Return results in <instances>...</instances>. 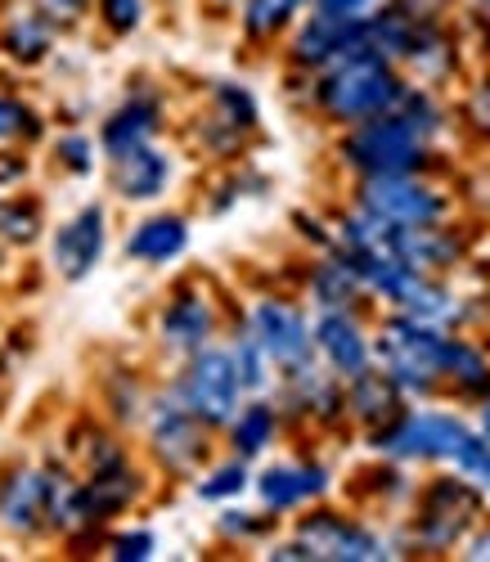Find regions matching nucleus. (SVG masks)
I'll list each match as a JSON object with an SVG mask.
<instances>
[{
  "mask_svg": "<svg viewBox=\"0 0 490 562\" xmlns=\"http://www.w3.org/2000/svg\"><path fill=\"white\" fill-rule=\"evenodd\" d=\"M356 207L378 216L382 225H441L450 221V194L432 184L427 176H360L356 180Z\"/></svg>",
  "mask_w": 490,
  "mask_h": 562,
  "instance_id": "nucleus-8",
  "label": "nucleus"
},
{
  "mask_svg": "<svg viewBox=\"0 0 490 562\" xmlns=\"http://www.w3.org/2000/svg\"><path fill=\"white\" fill-rule=\"evenodd\" d=\"M446 396L455 401H486L490 396V347L464 334H450L446 351Z\"/></svg>",
  "mask_w": 490,
  "mask_h": 562,
  "instance_id": "nucleus-26",
  "label": "nucleus"
},
{
  "mask_svg": "<svg viewBox=\"0 0 490 562\" xmlns=\"http://www.w3.org/2000/svg\"><path fill=\"white\" fill-rule=\"evenodd\" d=\"M450 468H455V473H464L468 482H477L486 495H490V441L472 428L468 432V441L459 446V454L450 459Z\"/></svg>",
  "mask_w": 490,
  "mask_h": 562,
  "instance_id": "nucleus-36",
  "label": "nucleus"
},
{
  "mask_svg": "<svg viewBox=\"0 0 490 562\" xmlns=\"http://www.w3.org/2000/svg\"><path fill=\"white\" fill-rule=\"evenodd\" d=\"M337 158L356 180L360 176H427L436 167L432 139H423L401 113H382L347 126L337 139Z\"/></svg>",
  "mask_w": 490,
  "mask_h": 562,
  "instance_id": "nucleus-3",
  "label": "nucleus"
},
{
  "mask_svg": "<svg viewBox=\"0 0 490 562\" xmlns=\"http://www.w3.org/2000/svg\"><path fill=\"white\" fill-rule=\"evenodd\" d=\"M279 428H283V409L266 396H248L238 405V414L225 424V437H230V450L238 459H261L279 441Z\"/></svg>",
  "mask_w": 490,
  "mask_h": 562,
  "instance_id": "nucleus-25",
  "label": "nucleus"
},
{
  "mask_svg": "<svg viewBox=\"0 0 490 562\" xmlns=\"http://www.w3.org/2000/svg\"><path fill=\"white\" fill-rule=\"evenodd\" d=\"M405 409H410V396L391 383V373H382L378 364L347 383V418L356 428H365V437L382 432L387 424H397Z\"/></svg>",
  "mask_w": 490,
  "mask_h": 562,
  "instance_id": "nucleus-21",
  "label": "nucleus"
},
{
  "mask_svg": "<svg viewBox=\"0 0 490 562\" xmlns=\"http://www.w3.org/2000/svg\"><path fill=\"white\" fill-rule=\"evenodd\" d=\"M212 113L225 122V126H234V131H257V122H261V109H257V95L248 86H238V81H216V90H212Z\"/></svg>",
  "mask_w": 490,
  "mask_h": 562,
  "instance_id": "nucleus-32",
  "label": "nucleus"
},
{
  "mask_svg": "<svg viewBox=\"0 0 490 562\" xmlns=\"http://www.w3.org/2000/svg\"><path fill=\"white\" fill-rule=\"evenodd\" d=\"M369 297L360 270L347 261V252L324 248V257H315L307 266V302L315 311H360Z\"/></svg>",
  "mask_w": 490,
  "mask_h": 562,
  "instance_id": "nucleus-19",
  "label": "nucleus"
},
{
  "mask_svg": "<svg viewBox=\"0 0 490 562\" xmlns=\"http://www.w3.org/2000/svg\"><path fill=\"white\" fill-rule=\"evenodd\" d=\"M158 553V536L149 527H126L118 536H109V558L113 562H149Z\"/></svg>",
  "mask_w": 490,
  "mask_h": 562,
  "instance_id": "nucleus-37",
  "label": "nucleus"
},
{
  "mask_svg": "<svg viewBox=\"0 0 490 562\" xmlns=\"http://www.w3.org/2000/svg\"><path fill=\"white\" fill-rule=\"evenodd\" d=\"M401 5L410 14H419V19H427V23H441V14L450 10V0H401Z\"/></svg>",
  "mask_w": 490,
  "mask_h": 562,
  "instance_id": "nucleus-42",
  "label": "nucleus"
},
{
  "mask_svg": "<svg viewBox=\"0 0 490 562\" xmlns=\"http://www.w3.org/2000/svg\"><path fill=\"white\" fill-rule=\"evenodd\" d=\"M472 19L481 23V32L490 36V0H472Z\"/></svg>",
  "mask_w": 490,
  "mask_h": 562,
  "instance_id": "nucleus-44",
  "label": "nucleus"
},
{
  "mask_svg": "<svg viewBox=\"0 0 490 562\" xmlns=\"http://www.w3.org/2000/svg\"><path fill=\"white\" fill-rule=\"evenodd\" d=\"M464 558H472V562H490V527H481V531H472V536L464 540Z\"/></svg>",
  "mask_w": 490,
  "mask_h": 562,
  "instance_id": "nucleus-43",
  "label": "nucleus"
},
{
  "mask_svg": "<svg viewBox=\"0 0 490 562\" xmlns=\"http://www.w3.org/2000/svg\"><path fill=\"white\" fill-rule=\"evenodd\" d=\"M486 508V491L464 473H446L419 491L414 518H410V549L419 553H450L459 549Z\"/></svg>",
  "mask_w": 490,
  "mask_h": 562,
  "instance_id": "nucleus-4",
  "label": "nucleus"
},
{
  "mask_svg": "<svg viewBox=\"0 0 490 562\" xmlns=\"http://www.w3.org/2000/svg\"><path fill=\"white\" fill-rule=\"evenodd\" d=\"M32 5L51 19L59 32H73L86 23V14H94V0H32Z\"/></svg>",
  "mask_w": 490,
  "mask_h": 562,
  "instance_id": "nucleus-39",
  "label": "nucleus"
},
{
  "mask_svg": "<svg viewBox=\"0 0 490 562\" xmlns=\"http://www.w3.org/2000/svg\"><path fill=\"white\" fill-rule=\"evenodd\" d=\"M459 117H464V126H468L477 139H486V145H490V77L477 81V86H468Z\"/></svg>",
  "mask_w": 490,
  "mask_h": 562,
  "instance_id": "nucleus-38",
  "label": "nucleus"
},
{
  "mask_svg": "<svg viewBox=\"0 0 490 562\" xmlns=\"http://www.w3.org/2000/svg\"><path fill=\"white\" fill-rule=\"evenodd\" d=\"M468 432L472 424L455 409H405L397 424L374 432L369 446L397 463H450Z\"/></svg>",
  "mask_w": 490,
  "mask_h": 562,
  "instance_id": "nucleus-6",
  "label": "nucleus"
},
{
  "mask_svg": "<svg viewBox=\"0 0 490 562\" xmlns=\"http://www.w3.org/2000/svg\"><path fill=\"white\" fill-rule=\"evenodd\" d=\"M248 486H253V459L230 454V459L203 468L199 482H193V495H199L203 504H230V499H238Z\"/></svg>",
  "mask_w": 490,
  "mask_h": 562,
  "instance_id": "nucleus-30",
  "label": "nucleus"
},
{
  "mask_svg": "<svg viewBox=\"0 0 490 562\" xmlns=\"http://www.w3.org/2000/svg\"><path fill=\"white\" fill-rule=\"evenodd\" d=\"M81 491H86V508H90V522L104 527L122 513H131V504L144 495V482L135 473V463H118L104 468V473H81Z\"/></svg>",
  "mask_w": 490,
  "mask_h": 562,
  "instance_id": "nucleus-24",
  "label": "nucleus"
},
{
  "mask_svg": "<svg viewBox=\"0 0 490 562\" xmlns=\"http://www.w3.org/2000/svg\"><path fill=\"white\" fill-rule=\"evenodd\" d=\"M104 248H109V207L86 203L51 229V270L64 284H81L104 261Z\"/></svg>",
  "mask_w": 490,
  "mask_h": 562,
  "instance_id": "nucleus-12",
  "label": "nucleus"
},
{
  "mask_svg": "<svg viewBox=\"0 0 490 562\" xmlns=\"http://www.w3.org/2000/svg\"><path fill=\"white\" fill-rule=\"evenodd\" d=\"M171 176H176V167L158 145L131 149L126 158L109 162V184L122 203H158L171 190Z\"/></svg>",
  "mask_w": 490,
  "mask_h": 562,
  "instance_id": "nucleus-20",
  "label": "nucleus"
},
{
  "mask_svg": "<svg viewBox=\"0 0 490 562\" xmlns=\"http://www.w3.org/2000/svg\"><path fill=\"white\" fill-rule=\"evenodd\" d=\"M243 329H248L266 347V356H270L279 379L320 360V351H315V319L298 302H288V297H257L248 306V315H243Z\"/></svg>",
  "mask_w": 490,
  "mask_h": 562,
  "instance_id": "nucleus-9",
  "label": "nucleus"
},
{
  "mask_svg": "<svg viewBox=\"0 0 490 562\" xmlns=\"http://www.w3.org/2000/svg\"><path fill=\"white\" fill-rule=\"evenodd\" d=\"M51 536V482L45 463L10 459L0 463V540L36 544Z\"/></svg>",
  "mask_w": 490,
  "mask_h": 562,
  "instance_id": "nucleus-11",
  "label": "nucleus"
},
{
  "mask_svg": "<svg viewBox=\"0 0 490 562\" xmlns=\"http://www.w3.org/2000/svg\"><path fill=\"white\" fill-rule=\"evenodd\" d=\"M5 261H10V248H5V244H0V270H5Z\"/></svg>",
  "mask_w": 490,
  "mask_h": 562,
  "instance_id": "nucleus-46",
  "label": "nucleus"
},
{
  "mask_svg": "<svg viewBox=\"0 0 490 562\" xmlns=\"http://www.w3.org/2000/svg\"><path fill=\"white\" fill-rule=\"evenodd\" d=\"M45 139V113L14 95V90H0V149H36Z\"/></svg>",
  "mask_w": 490,
  "mask_h": 562,
  "instance_id": "nucleus-29",
  "label": "nucleus"
},
{
  "mask_svg": "<svg viewBox=\"0 0 490 562\" xmlns=\"http://www.w3.org/2000/svg\"><path fill=\"white\" fill-rule=\"evenodd\" d=\"M382 0H311V10L333 14V19H369Z\"/></svg>",
  "mask_w": 490,
  "mask_h": 562,
  "instance_id": "nucleus-41",
  "label": "nucleus"
},
{
  "mask_svg": "<svg viewBox=\"0 0 490 562\" xmlns=\"http://www.w3.org/2000/svg\"><path fill=\"white\" fill-rule=\"evenodd\" d=\"M333 486V473L320 463V459H279L270 468L253 477V491L261 499L266 513L283 518V513H298V508H311L315 499H324Z\"/></svg>",
  "mask_w": 490,
  "mask_h": 562,
  "instance_id": "nucleus-13",
  "label": "nucleus"
},
{
  "mask_svg": "<svg viewBox=\"0 0 490 562\" xmlns=\"http://www.w3.org/2000/svg\"><path fill=\"white\" fill-rule=\"evenodd\" d=\"M455 329H436L414 315L391 311L374 329V364L391 373L410 401H427L446 392V351Z\"/></svg>",
  "mask_w": 490,
  "mask_h": 562,
  "instance_id": "nucleus-2",
  "label": "nucleus"
},
{
  "mask_svg": "<svg viewBox=\"0 0 490 562\" xmlns=\"http://www.w3.org/2000/svg\"><path fill=\"white\" fill-rule=\"evenodd\" d=\"M51 154H55V167L64 176L86 180V176H94V167H100V139H90L86 131H64Z\"/></svg>",
  "mask_w": 490,
  "mask_h": 562,
  "instance_id": "nucleus-33",
  "label": "nucleus"
},
{
  "mask_svg": "<svg viewBox=\"0 0 490 562\" xmlns=\"http://www.w3.org/2000/svg\"><path fill=\"white\" fill-rule=\"evenodd\" d=\"M32 162H27V149H0V194L5 190H23Z\"/></svg>",
  "mask_w": 490,
  "mask_h": 562,
  "instance_id": "nucleus-40",
  "label": "nucleus"
},
{
  "mask_svg": "<svg viewBox=\"0 0 490 562\" xmlns=\"http://www.w3.org/2000/svg\"><path fill=\"white\" fill-rule=\"evenodd\" d=\"M0 414H5V387H0Z\"/></svg>",
  "mask_w": 490,
  "mask_h": 562,
  "instance_id": "nucleus-47",
  "label": "nucleus"
},
{
  "mask_svg": "<svg viewBox=\"0 0 490 562\" xmlns=\"http://www.w3.org/2000/svg\"><path fill=\"white\" fill-rule=\"evenodd\" d=\"M144 437H149V454L167 477H199L208 450H212V428L193 414L176 387H163L144 401Z\"/></svg>",
  "mask_w": 490,
  "mask_h": 562,
  "instance_id": "nucleus-5",
  "label": "nucleus"
},
{
  "mask_svg": "<svg viewBox=\"0 0 490 562\" xmlns=\"http://www.w3.org/2000/svg\"><path fill=\"white\" fill-rule=\"evenodd\" d=\"M360 41H365V19H333V14L311 10V14L298 23V32H292V41H288V64L315 77V72L328 68L333 59H342L347 50H356Z\"/></svg>",
  "mask_w": 490,
  "mask_h": 562,
  "instance_id": "nucleus-16",
  "label": "nucleus"
},
{
  "mask_svg": "<svg viewBox=\"0 0 490 562\" xmlns=\"http://www.w3.org/2000/svg\"><path fill=\"white\" fill-rule=\"evenodd\" d=\"M59 41V27L45 19L32 0L27 5H14L5 19H0V59L14 64V68H41L51 59Z\"/></svg>",
  "mask_w": 490,
  "mask_h": 562,
  "instance_id": "nucleus-22",
  "label": "nucleus"
},
{
  "mask_svg": "<svg viewBox=\"0 0 490 562\" xmlns=\"http://www.w3.org/2000/svg\"><path fill=\"white\" fill-rule=\"evenodd\" d=\"M221 536L234 540V544H253V540H266L275 531V513H238V508H225L221 518H216Z\"/></svg>",
  "mask_w": 490,
  "mask_h": 562,
  "instance_id": "nucleus-35",
  "label": "nucleus"
},
{
  "mask_svg": "<svg viewBox=\"0 0 490 562\" xmlns=\"http://www.w3.org/2000/svg\"><path fill=\"white\" fill-rule=\"evenodd\" d=\"M176 396L203 418V424L216 432V428H225L230 418L238 414V405L248 401V392H243V383H238V369H234V351H230V342L221 347V342H208L203 351H193L189 360H185V369L176 373Z\"/></svg>",
  "mask_w": 490,
  "mask_h": 562,
  "instance_id": "nucleus-7",
  "label": "nucleus"
},
{
  "mask_svg": "<svg viewBox=\"0 0 490 562\" xmlns=\"http://www.w3.org/2000/svg\"><path fill=\"white\" fill-rule=\"evenodd\" d=\"M45 203L36 194H23V190H5L0 194V244L10 252H27L45 239Z\"/></svg>",
  "mask_w": 490,
  "mask_h": 562,
  "instance_id": "nucleus-27",
  "label": "nucleus"
},
{
  "mask_svg": "<svg viewBox=\"0 0 490 562\" xmlns=\"http://www.w3.org/2000/svg\"><path fill=\"white\" fill-rule=\"evenodd\" d=\"M405 86H410L405 68L360 41L356 50H347L342 59H333L328 68H320L311 77V104L328 126L347 131V126L391 113L397 100L405 95Z\"/></svg>",
  "mask_w": 490,
  "mask_h": 562,
  "instance_id": "nucleus-1",
  "label": "nucleus"
},
{
  "mask_svg": "<svg viewBox=\"0 0 490 562\" xmlns=\"http://www.w3.org/2000/svg\"><path fill=\"white\" fill-rule=\"evenodd\" d=\"M216 342V302L199 289H176L158 311V347L176 360H189Z\"/></svg>",
  "mask_w": 490,
  "mask_h": 562,
  "instance_id": "nucleus-15",
  "label": "nucleus"
},
{
  "mask_svg": "<svg viewBox=\"0 0 490 562\" xmlns=\"http://www.w3.org/2000/svg\"><path fill=\"white\" fill-rule=\"evenodd\" d=\"M163 135V100L154 90H140V95H126L104 122H100V154L104 162L113 158H126L131 149H144V145H158Z\"/></svg>",
  "mask_w": 490,
  "mask_h": 562,
  "instance_id": "nucleus-18",
  "label": "nucleus"
},
{
  "mask_svg": "<svg viewBox=\"0 0 490 562\" xmlns=\"http://www.w3.org/2000/svg\"><path fill=\"white\" fill-rule=\"evenodd\" d=\"M477 432H481V437L490 441V396L481 401V414H477Z\"/></svg>",
  "mask_w": 490,
  "mask_h": 562,
  "instance_id": "nucleus-45",
  "label": "nucleus"
},
{
  "mask_svg": "<svg viewBox=\"0 0 490 562\" xmlns=\"http://www.w3.org/2000/svg\"><path fill=\"white\" fill-rule=\"evenodd\" d=\"M315 351L342 383L374 369V334L360 311H320L315 315Z\"/></svg>",
  "mask_w": 490,
  "mask_h": 562,
  "instance_id": "nucleus-14",
  "label": "nucleus"
},
{
  "mask_svg": "<svg viewBox=\"0 0 490 562\" xmlns=\"http://www.w3.org/2000/svg\"><path fill=\"white\" fill-rule=\"evenodd\" d=\"M405 72L419 77V86H441V81H450L459 72V50H455V41L450 32L441 27V23H423L419 41H414V50L410 59L401 64Z\"/></svg>",
  "mask_w": 490,
  "mask_h": 562,
  "instance_id": "nucleus-28",
  "label": "nucleus"
},
{
  "mask_svg": "<svg viewBox=\"0 0 490 562\" xmlns=\"http://www.w3.org/2000/svg\"><path fill=\"white\" fill-rule=\"evenodd\" d=\"M189 248V221L176 216V212H154L131 225L126 234V261H140V266H171L176 257H185Z\"/></svg>",
  "mask_w": 490,
  "mask_h": 562,
  "instance_id": "nucleus-23",
  "label": "nucleus"
},
{
  "mask_svg": "<svg viewBox=\"0 0 490 562\" xmlns=\"http://www.w3.org/2000/svg\"><path fill=\"white\" fill-rule=\"evenodd\" d=\"M94 19H100L113 36H131L149 19V0H94Z\"/></svg>",
  "mask_w": 490,
  "mask_h": 562,
  "instance_id": "nucleus-34",
  "label": "nucleus"
},
{
  "mask_svg": "<svg viewBox=\"0 0 490 562\" xmlns=\"http://www.w3.org/2000/svg\"><path fill=\"white\" fill-rule=\"evenodd\" d=\"M292 540H302L311 562H387V558H401L387 536H378L369 522L352 518V513H337V508H311L307 518H298V527H292Z\"/></svg>",
  "mask_w": 490,
  "mask_h": 562,
  "instance_id": "nucleus-10",
  "label": "nucleus"
},
{
  "mask_svg": "<svg viewBox=\"0 0 490 562\" xmlns=\"http://www.w3.org/2000/svg\"><path fill=\"white\" fill-rule=\"evenodd\" d=\"M230 351H234V369H238V383H243V392L248 396H261L270 383H275V364H270V356H266V347L243 329L238 324V334H234V342H230Z\"/></svg>",
  "mask_w": 490,
  "mask_h": 562,
  "instance_id": "nucleus-31",
  "label": "nucleus"
},
{
  "mask_svg": "<svg viewBox=\"0 0 490 562\" xmlns=\"http://www.w3.org/2000/svg\"><path fill=\"white\" fill-rule=\"evenodd\" d=\"M387 252L405 261L410 270L419 274H446L464 261L468 244H464V234L450 225V221H441V225H405L397 229L391 225L387 229Z\"/></svg>",
  "mask_w": 490,
  "mask_h": 562,
  "instance_id": "nucleus-17",
  "label": "nucleus"
}]
</instances>
